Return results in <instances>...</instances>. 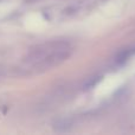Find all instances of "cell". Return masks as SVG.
<instances>
[{"label": "cell", "mask_w": 135, "mask_h": 135, "mask_svg": "<svg viewBox=\"0 0 135 135\" xmlns=\"http://www.w3.org/2000/svg\"><path fill=\"white\" fill-rule=\"evenodd\" d=\"M74 47L62 39L45 40L31 46L16 69L19 76H33L61 65L71 56Z\"/></svg>", "instance_id": "cell-1"}]
</instances>
